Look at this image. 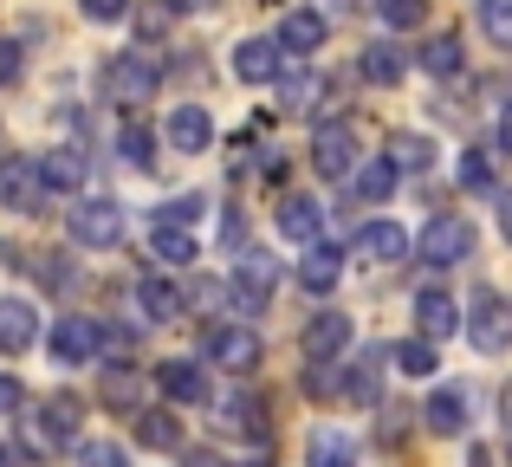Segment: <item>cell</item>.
I'll return each instance as SVG.
<instances>
[{
  "label": "cell",
  "instance_id": "cell-42",
  "mask_svg": "<svg viewBox=\"0 0 512 467\" xmlns=\"http://www.w3.org/2000/svg\"><path fill=\"white\" fill-rule=\"evenodd\" d=\"M318 91H325L318 78H292V85H286V104H292V111H305V98H318Z\"/></svg>",
  "mask_w": 512,
  "mask_h": 467
},
{
  "label": "cell",
  "instance_id": "cell-31",
  "mask_svg": "<svg viewBox=\"0 0 512 467\" xmlns=\"http://www.w3.org/2000/svg\"><path fill=\"white\" fill-rule=\"evenodd\" d=\"M150 247H156V260H169V266H188V260H195V234H188V228H156Z\"/></svg>",
  "mask_w": 512,
  "mask_h": 467
},
{
  "label": "cell",
  "instance_id": "cell-36",
  "mask_svg": "<svg viewBox=\"0 0 512 467\" xmlns=\"http://www.w3.org/2000/svg\"><path fill=\"white\" fill-rule=\"evenodd\" d=\"M260 403H247V396H227L221 403V429H260Z\"/></svg>",
  "mask_w": 512,
  "mask_h": 467
},
{
  "label": "cell",
  "instance_id": "cell-45",
  "mask_svg": "<svg viewBox=\"0 0 512 467\" xmlns=\"http://www.w3.org/2000/svg\"><path fill=\"white\" fill-rule=\"evenodd\" d=\"M500 150L512 156V104H506V111H500Z\"/></svg>",
  "mask_w": 512,
  "mask_h": 467
},
{
  "label": "cell",
  "instance_id": "cell-39",
  "mask_svg": "<svg viewBox=\"0 0 512 467\" xmlns=\"http://www.w3.org/2000/svg\"><path fill=\"white\" fill-rule=\"evenodd\" d=\"M104 403H111V409H130V403H137V383H130L124 370H111V377H104Z\"/></svg>",
  "mask_w": 512,
  "mask_h": 467
},
{
  "label": "cell",
  "instance_id": "cell-4",
  "mask_svg": "<svg viewBox=\"0 0 512 467\" xmlns=\"http://www.w3.org/2000/svg\"><path fill=\"white\" fill-rule=\"evenodd\" d=\"M273 279H279L273 253H260V247L240 253V266H234V299H240V312H266V299H273Z\"/></svg>",
  "mask_w": 512,
  "mask_h": 467
},
{
  "label": "cell",
  "instance_id": "cell-25",
  "mask_svg": "<svg viewBox=\"0 0 512 467\" xmlns=\"http://www.w3.org/2000/svg\"><path fill=\"white\" fill-rule=\"evenodd\" d=\"M428 429L435 435H461L467 429V396L461 390H435L428 396Z\"/></svg>",
  "mask_w": 512,
  "mask_h": 467
},
{
  "label": "cell",
  "instance_id": "cell-38",
  "mask_svg": "<svg viewBox=\"0 0 512 467\" xmlns=\"http://www.w3.org/2000/svg\"><path fill=\"white\" fill-rule=\"evenodd\" d=\"M78 461H85V467H124V448H117V442H85Z\"/></svg>",
  "mask_w": 512,
  "mask_h": 467
},
{
  "label": "cell",
  "instance_id": "cell-8",
  "mask_svg": "<svg viewBox=\"0 0 512 467\" xmlns=\"http://www.w3.org/2000/svg\"><path fill=\"white\" fill-rule=\"evenodd\" d=\"M208 357H214L221 370H234V377H247V370L260 364V338H253L247 325H221V331L208 338Z\"/></svg>",
  "mask_w": 512,
  "mask_h": 467
},
{
  "label": "cell",
  "instance_id": "cell-24",
  "mask_svg": "<svg viewBox=\"0 0 512 467\" xmlns=\"http://www.w3.org/2000/svg\"><path fill=\"white\" fill-rule=\"evenodd\" d=\"M344 182H350V195H357V202H383V195L396 189V169H389L383 156H370V163H357Z\"/></svg>",
  "mask_w": 512,
  "mask_h": 467
},
{
  "label": "cell",
  "instance_id": "cell-21",
  "mask_svg": "<svg viewBox=\"0 0 512 467\" xmlns=\"http://www.w3.org/2000/svg\"><path fill=\"white\" fill-rule=\"evenodd\" d=\"M338 273H344V253H338V247H305V260H299V286L331 292V286H338Z\"/></svg>",
  "mask_w": 512,
  "mask_h": 467
},
{
  "label": "cell",
  "instance_id": "cell-41",
  "mask_svg": "<svg viewBox=\"0 0 512 467\" xmlns=\"http://www.w3.org/2000/svg\"><path fill=\"white\" fill-rule=\"evenodd\" d=\"M78 7H85L91 20H124V13H130V0H78Z\"/></svg>",
  "mask_w": 512,
  "mask_h": 467
},
{
  "label": "cell",
  "instance_id": "cell-37",
  "mask_svg": "<svg viewBox=\"0 0 512 467\" xmlns=\"http://www.w3.org/2000/svg\"><path fill=\"white\" fill-rule=\"evenodd\" d=\"M461 189H493V156L487 150H467L461 156Z\"/></svg>",
  "mask_w": 512,
  "mask_h": 467
},
{
  "label": "cell",
  "instance_id": "cell-33",
  "mask_svg": "<svg viewBox=\"0 0 512 467\" xmlns=\"http://www.w3.org/2000/svg\"><path fill=\"white\" fill-rule=\"evenodd\" d=\"M117 143H124V163H137V169L156 163V137H150V124H137V117L124 124V137H117Z\"/></svg>",
  "mask_w": 512,
  "mask_h": 467
},
{
  "label": "cell",
  "instance_id": "cell-18",
  "mask_svg": "<svg viewBox=\"0 0 512 467\" xmlns=\"http://www.w3.org/2000/svg\"><path fill=\"white\" fill-rule=\"evenodd\" d=\"M52 351H59V364H85V357L98 351V325H91V318H59Z\"/></svg>",
  "mask_w": 512,
  "mask_h": 467
},
{
  "label": "cell",
  "instance_id": "cell-2",
  "mask_svg": "<svg viewBox=\"0 0 512 467\" xmlns=\"http://www.w3.org/2000/svg\"><path fill=\"white\" fill-rule=\"evenodd\" d=\"M65 234H72L78 247H117V240H124V208L117 202H78L72 215H65Z\"/></svg>",
  "mask_w": 512,
  "mask_h": 467
},
{
  "label": "cell",
  "instance_id": "cell-47",
  "mask_svg": "<svg viewBox=\"0 0 512 467\" xmlns=\"http://www.w3.org/2000/svg\"><path fill=\"white\" fill-rule=\"evenodd\" d=\"M500 416H506V448H512V383H506V396H500Z\"/></svg>",
  "mask_w": 512,
  "mask_h": 467
},
{
  "label": "cell",
  "instance_id": "cell-50",
  "mask_svg": "<svg viewBox=\"0 0 512 467\" xmlns=\"http://www.w3.org/2000/svg\"><path fill=\"white\" fill-rule=\"evenodd\" d=\"M175 7H214V0H175Z\"/></svg>",
  "mask_w": 512,
  "mask_h": 467
},
{
  "label": "cell",
  "instance_id": "cell-3",
  "mask_svg": "<svg viewBox=\"0 0 512 467\" xmlns=\"http://www.w3.org/2000/svg\"><path fill=\"white\" fill-rule=\"evenodd\" d=\"M467 338H474L487 357H500L506 344H512V299H500V292H480L474 312H467Z\"/></svg>",
  "mask_w": 512,
  "mask_h": 467
},
{
  "label": "cell",
  "instance_id": "cell-5",
  "mask_svg": "<svg viewBox=\"0 0 512 467\" xmlns=\"http://www.w3.org/2000/svg\"><path fill=\"white\" fill-rule=\"evenodd\" d=\"M312 169H318V176H331V182H344L350 169H357V130H350V124H318Z\"/></svg>",
  "mask_w": 512,
  "mask_h": 467
},
{
  "label": "cell",
  "instance_id": "cell-1",
  "mask_svg": "<svg viewBox=\"0 0 512 467\" xmlns=\"http://www.w3.org/2000/svg\"><path fill=\"white\" fill-rule=\"evenodd\" d=\"M156 85H163V72H156L143 52H117L111 65H104V98L124 104V111H137V104L156 98Z\"/></svg>",
  "mask_w": 512,
  "mask_h": 467
},
{
  "label": "cell",
  "instance_id": "cell-34",
  "mask_svg": "<svg viewBox=\"0 0 512 467\" xmlns=\"http://www.w3.org/2000/svg\"><path fill=\"white\" fill-rule=\"evenodd\" d=\"M376 13H383V26L409 33V26H422V20H428V0H376Z\"/></svg>",
  "mask_w": 512,
  "mask_h": 467
},
{
  "label": "cell",
  "instance_id": "cell-20",
  "mask_svg": "<svg viewBox=\"0 0 512 467\" xmlns=\"http://www.w3.org/2000/svg\"><path fill=\"white\" fill-rule=\"evenodd\" d=\"M402 72H409V52L402 46H389V39L363 46V78H370V85H402Z\"/></svg>",
  "mask_w": 512,
  "mask_h": 467
},
{
  "label": "cell",
  "instance_id": "cell-30",
  "mask_svg": "<svg viewBox=\"0 0 512 467\" xmlns=\"http://www.w3.org/2000/svg\"><path fill=\"white\" fill-rule=\"evenodd\" d=\"M389 364H396L402 377H428V370H435V344L428 338H402L396 351H389Z\"/></svg>",
  "mask_w": 512,
  "mask_h": 467
},
{
  "label": "cell",
  "instance_id": "cell-28",
  "mask_svg": "<svg viewBox=\"0 0 512 467\" xmlns=\"http://www.w3.org/2000/svg\"><path fill=\"white\" fill-rule=\"evenodd\" d=\"M422 72L428 78H454V72H461V39H454V33H435L422 46Z\"/></svg>",
  "mask_w": 512,
  "mask_h": 467
},
{
  "label": "cell",
  "instance_id": "cell-12",
  "mask_svg": "<svg viewBox=\"0 0 512 467\" xmlns=\"http://www.w3.org/2000/svg\"><path fill=\"white\" fill-rule=\"evenodd\" d=\"M33 176H39V189H59V195L85 189V163H78V150H39Z\"/></svg>",
  "mask_w": 512,
  "mask_h": 467
},
{
  "label": "cell",
  "instance_id": "cell-17",
  "mask_svg": "<svg viewBox=\"0 0 512 467\" xmlns=\"http://www.w3.org/2000/svg\"><path fill=\"white\" fill-rule=\"evenodd\" d=\"M0 202L7 208H20V215H33L39 208V176H33V163H0Z\"/></svg>",
  "mask_w": 512,
  "mask_h": 467
},
{
  "label": "cell",
  "instance_id": "cell-46",
  "mask_svg": "<svg viewBox=\"0 0 512 467\" xmlns=\"http://www.w3.org/2000/svg\"><path fill=\"white\" fill-rule=\"evenodd\" d=\"M500 234H506V240H512V189H506V195H500Z\"/></svg>",
  "mask_w": 512,
  "mask_h": 467
},
{
  "label": "cell",
  "instance_id": "cell-11",
  "mask_svg": "<svg viewBox=\"0 0 512 467\" xmlns=\"http://www.w3.org/2000/svg\"><path fill=\"white\" fill-rule=\"evenodd\" d=\"M234 78L240 85H273L279 78V46L273 39H240L234 46Z\"/></svg>",
  "mask_w": 512,
  "mask_h": 467
},
{
  "label": "cell",
  "instance_id": "cell-7",
  "mask_svg": "<svg viewBox=\"0 0 512 467\" xmlns=\"http://www.w3.org/2000/svg\"><path fill=\"white\" fill-rule=\"evenodd\" d=\"M299 351L312 357V364H338V351H350V312H318L312 325H305Z\"/></svg>",
  "mask_w": 512,
  "mask_h": 467
},
{
  "label": "cell",
  "instance_id": "cell-14",
  "mask_svg": "<svg viewBox=\"0 0 512 467\" xmlns=\"http://www.w3.org/2000/svg\"><path fill=\"white\" fill-rule=\"evenodd\" d=\"M318 228H325V215H318L312 195H286V202H279V234H286V240L318 247Z\"/></svg>",
  "mask_w": 512,
  "mask_h": 467
},
{
  "label": "cell",
  "instance_id": "cell-43",
  "mask_svg": "<svg viewBox=\"0 0 512 467\" xmlns=\"http://www.w3.org/2000/svg\"><path fill=\"white\" fill-rule=\"evenodd\" d=\"M13 78H20V46L0 39V85H13Z\"/></svg>",
  "mask_w": 512,
  "mask_h": 467
},
{
  "label": "cell",
  "instance_id": "cell-16",
  "mask_svg": "<svg viewBox=\"0 0 512 467\" xmlns=\"http://www.w3.org/2000/svg\"><path fill=\"white\" fill-rule=\"evenodd\" d=\"M39 338V312L26 299H0V351H26Z\"/></svg>",
  "mask_w": 512,
  "mask_h": 467
},
{
  "label": "cell",
  "instance_id": "cell-22",
  "mask_svg": "<svg viewBox=\"0 0 512 467\" xmlns=\"http://www.w3.org/2000/svg\"><path fill=\"white\" fill-rule=\"evenodd\" d=\"M65 435H78V403L72 396H52L46 422H33V448H52V442H65Z\"/></svg>",
  "mask_w": 512,
  "mask_h": 467
},
{
  "label": "cell",
  "instance_id": "cell-19",
  "mask_svg": "<svg viewBox=\"0 0 512 467\" xmlns=\"http://www.w3.org/2000/svg\"><path fill=\"white\" fill-rule=\"evenodd\" d=\"M279 52H318L325 46V20H318V13H286V20H279V39H273Z\"/></svg>",
  "mask_w": 512,
  "mask_h": 467
},
{
  "label": "cell",
  "instance_id": "cell-51",
  "mask_svg": "<svg viewBox=\"0 0 512 467\" xmlns=\"http://www.w3.org/2000/svg\"><path fill=\"white\" fill-rule=\"evenodd\" d=\"M240 467H266V461H240Z\"/></svg>",
  "mask_w": 512,
  "mask_h": 467
},
{
  "label": "cell",
  "instance_id": "cell-40",
  "mask_svg": "<svg viewBox=\"0 0 512 467\" xmlns=\"http://www.w3.org/2000/svg\"><path fill=\"white\" fill-rule=\"evenodd\" d=\"M195 215H201V202H188V195H182V202H163L156 228H182V221H195Z\"/></svg>",
  "mask_w": 512,
  "mask_h": 467
},
{
  "label": "cell",
  "instance_id": "cell-35",
  "mask_svg": "<svg viewBox=\"0 0 512 467\" xmlns=\"http://www.w3.org/2000/svg\"><path fill=\"white\" fill-rule=\"evenodd\" d=\"M312 467H350V442H344L338 429L312 435Z\"/></svg>",
  "mask_w": 512,
  "mask_h": 467
},
{
  "label": "cell",
  "instance_id": "cell-27",
  "mask_svg": "<svg viewBox=\"0 0 512 467\" xmlns=\"http://www.w3.org/2000/svg\"><path fill=\"white\" fill-rule=\"evenodd\" d=\"M344 396L370 409L376 396H383V364H376V357H357V364H350V377H344Z\"/></svg>",
  "mask_w": 512,
  "mask_h": 467
},
{
  "label": "cell",
  "instance_id": "cell-10",
  "mask_svg": "<svg viewBox=\"0 0 512 467\" xmlns=\"http://www.w3.org/2000/svg\"><path fill=\"white\" fill-rule=\"evenodd\" d=\"M415 325H422L428 344H435V338H454V325H461V305H454L441 286H428V292H415Z\"/></svg>",
  "mask_w": 512,
  "mask_h": 467
},
{
  "label": "cell",
  "instance_id": "cell-15",
  "mask_svg": "<svg viewBox=\"0 0 512 467\" xmlns=\"http://www.w3.org/2000/svg\"><path fill=\"white\" fill-rule=\"evenodd\" d=\"M156 383H163L169 403H208V377H201V364H188V357H169V364L156 370Z\"/></svg>",
  "mask_w": 512,
  "mask_h": 467
},
{
  "label": "cell",
  "instance_id": "cell-9",
  "mask_svg": "<svg viewBox=\"0 0 512 467\" xmlns=\"http://www.w3.org/2000/svg\"><path fill=\"white\" fill-rule=\"evenodd\" d=\"M350 253H357V260H370V266H389V260H402V253H409V234H402L396 221H370V228H357Z\"/></svg>",
  "mask_w": 512,
  "mask_h": 467
},
{
  "label": "cell",
  "instance_id": "cell-13",
  "mask_svg": "<svg viewBox=\"0 0 512 467\" xmlns=\"http://www.w3.org/2000/svg\"><path fill=\"white\" fill-rule=\"evenodd\" d=\"M169 143L182 156H201L214 143V117L201 111V104H175V117H169Z\"/></svg>",
  "mask_w": 512,
  "mask_h": 467
},
{
  "label": "cell",
  "instance_id": "cell-48",
  "mask_svg": "<svg viewBox=\"0 0 512 467\" xmlns=\"http://www.w3.org/2000/svg\"><path fill=\"white\" fill-rule=\"evenodd\" d=\"M188 467H221V461H214V455H188Z\"/></svg>",
  "mask_w": 512,
  "mask_h": 467
},
{
  "label": "cell",
  "instance_id": "cell-23",
  "mask_svg": "<svg viewBox=\"0 0 512 467\" xmlns=\"http://www.w3.org/2000/svg\"><path fill=\"white\" fill-rule=\"evenodd\" d=\"M389 169H396V176H422L428 163H435V143L422 137V130H409V137H396L389 143V156H383Z\"/></svg>",
  "mask_w": 512,
  "mask_h": 467
},
{
  "label": "cell",
  "instance_id": "cell-6",
  "mask_svg": "<svg viewBox=\"0 0 512 467\" xmlns=\"http://www.w3.org/2000/svg\"><path fill=\"white\" fill-rule=\"evenodd\" d=\"M467 253H474V228H467L461 215L428 221V234H422V260L428 266H454V260H467Z\"/></svg>",
  "mask_w": 512,
  "mask_h": 467
},
{
  "label": "cell",
  "instance_id": "cell-49",
  "mask_svg": "<svg viewBox=\"0 0 512 467\" xmlns=\"http://www.w3.org/2000/svg\"><path fill=\"white\" fill-rule=\"evenodd\" d=\"M13 461H20V455H13V448H7V442H0V467H13Z\"/></svg>",
  "mask_w": 512,
  "mask_h": 467
},
{
  "label": "cell",
  "instance_id": "cell-26",
  "mask_svg": "<svg viewBox=\"0 0 512 467\" xmlns=\"http://www.w3.org/2000/svg\"><path fill=\"white\" fill-rule=\"evenodd\" d=\"M137 305L156 318V325H169V318H182V292L169 286V279H143L137 286Z\"/></svg>",
  "mask_w": 512,
  "mask_h": 467
},
{
  "label": "cell",
  "instance_id": "cell-44",
  "mask_svg": "<svg viewBox=\"0 0 512 467\" xmlns=\"http://www.w3.org/2000/svg\"><path fill=\"white\" fill-rule=\"evenodd\" d=\"M20 403H26V390L13 377H0V409H20Z\"/></svg>",
  "mask_w": 512,
  "mask_h": 467
},
{
  "label": "cell",
  "instance_id": "cell-29",
  "mask_svg": "<svg viewBox=\"0 0 512 467\" xmlns=\"http://www.w3.org/2000/svg\"><path fill=\"white\" fill-rule=\"evenodd\" d=\"M137 442L143 448H175L182 429H175V416H163V409H137Z\"/></svg>",
  "mask_w": 512,
  "mask_h": 467
},
{
  "label": "cell",
  "instance_id": "cell-32",
  "mask_svg": "<svg viewBox=\"0 0 512 467\" xmlns=\"http://www.w3.org/2000/svg\"><path fill=\"white\" fill-rule=\"evenodd\" d=\"M480 33L512 52V0H480Z\"/></svg>",
  "mask_w": 512,
  "mask_h": 467
}]
</instances>
